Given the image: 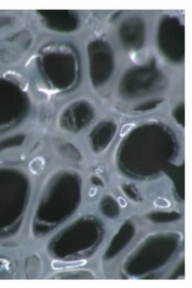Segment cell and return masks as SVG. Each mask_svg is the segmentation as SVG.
<instances>
[{"instance_id":"cell-1","label":"cell","mask_w":192,"mask_h":288,"mask_svg":"<svg viewBox=\"0 0 192 288\" xmlns=\"http://www.w3.org/2000/svg\"><path fill=\"white\" fill-rule=\"evenodd\" d=\"M87 264V260L80 259L73 262H61V261H54L52 263V267L54 269H74L85 265Z\"/></svg>"},{"instance_id":"cell-2","label":"cell","mask_w":192,"mask_h":288,"mask_svg":"<svg viewBox=\"0 0 192 288\" xmlns=\"http://www.w3.org/2000/svg\"><path fill=\"white\" fill-rule=\"evenodd\" d=\"M155 205L159 207H169L170 203L164 198H159L155 200Z\"/></svg>"},{"instance_id":"cell-3","label":"cell","mask_w":192,"mask_h":288,"mask_svg":"<svg viewBox=\"0 0 192 288\" xmlns=\"http://www.w3.org/2000/svg\"><path fill=\"white\" fill-rule=\"evenodd\" d=\"M133 126H135L134 124H126L124 125V126L122 127V130L120 131V135L121 136L125 135L126 133H128V131L133 128Z\"/></svg>"},{"instance_id":"cell-4","label":"cell","mask_w":192,"mask_h":288,"mask_svg":"<svg viewBox=\"0 0 192 288\" xmlns=\"http://www.w3.org/2000/svg\"><path fill=\"white\" fill-rule=\"evenodd\" d=\"M118 202H119V205H120V206L122 207H126V205H127V203H126V200H125L124 198H122V197H119L118 198Z\"/></svg>"},{"instance_id":"cell-5","label":"cell","mask_w":192,"mask_h":288,"mask_svg":"<svg viewBox=\"0 0 192 288\" xmlns=\"http://www.w3.org/2000/svg\"><path fill=\"white\" fill-rule=\"evenodd\" d=\"M96 192H97V189L96 188H91V189L90 190V192H89V194H90V195L91 196H93L94 195H95Z\"/></svg>"}]
</instances>
